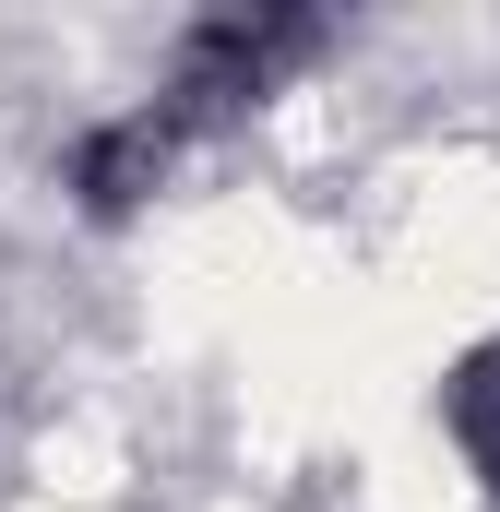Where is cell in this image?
<instances>
[{
  "label": "cell",
  "mask_w": 500,
  "mask_h": 512,
  "mask_svg": "<svg viewBox=\"0 0 500 512\" xmlns=\"http://www.w3.org/2000/svg\"><path fill=\"white\" fill-rule=\"evenodd\" d=\"M322 48V24L310 12H203L191 36H179V60H167V120L203 131V120H239V108H262L298 60Z\"/></svg>",
  "instance_id": "obj_1"
},
{
  "label": "cell",
  "mask_w": 500,
  "mask_h": 512,
  "mask_svg": "<svg viewBox=\"0 0 500 512\" xmlns=\"http://www.w3.org/2000/svg\"><path fill=\"white\" fill-rule=\"evenodd\" d=\"M179 143L191 131L167 120V108H131V120H96L84 143H72V167H60V191L96 215V227H120V215H143V191L179 167Z\"/></svg>",
  "instance_id": "obj_2"
},
{
  "label": "cell",
  "mask_w": 500,
  "mask_h": 512,
  "mask_svg": "<svg viewBox=\"0 0 500 512\" xmlns=\"http://www.w3.org/2000/svg\"><path fill=\"white\" fill-rule=\"evenodd\" d=\"M441 417H453V441L477 453V477L500 489V346H477V358L453 370V405H441Z\"/></svg>",
  "instance_id": "obj_3"
}]
</instances>
